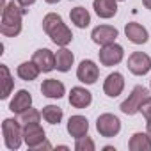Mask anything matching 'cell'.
<instances>
[{
    "instance_id": "1",
    "label": "cell",
    "mask_w": 151,
    "mask_h": 151,
    "mask_svg": "<svg viewBox=\"0 0 151 151\" xmlns=\"http://www.w3.org/2000/svg\"><path fill=\"white\" fill-rule=\"evenodd\" d=\"M29 11L23 9L16 0L6 4L2 7V22H0V32L6 37H16L22 32V25H23V14H27Z\"/></svg>"
},
{
    "instance_id": "2",
    "label": "cell",
    "mask_w": 151,
    "mask_h": 151,
    "mask_svg": "<svg viewBox=\"0 0 151 151\" xmlns=\"http://www.w3.org/2000/svg\"><path fill=\"white\" fill-rule=\"evenodd\" d=\"M2 135H4V144L9 151H18L22 147L23 140V126L20 124L18 119L7 117L2 123Z\"/></svg>"
},
{
    "instance_id": "3",
    "label": "cell",
    "mask_w": 151,
    "mask_h": 151,
    "mask_svg": "<svg viewBox=\"0 0 151 151\" xmlns=\"http://www.w3.org/2000/svg\"><path fill=\"white\" fill-rule=\"evenodd\" d=\"M146 98H149V89H146L142 86H135L132 89V93L128 94V98L121 103L119 109L126 116H135L137 112H140V107H142Z\"/></svg>"
},
{
    "instance_id": "4",
    "label": "cell",
    "mask_w": 151,
    "mask_h": 151,
    "mask_svg": "<svg viewBox=\"0 0 151 151\" xmlns=\"http://www.w3.org/2000/svg\"><path fill=\"white\" fill-rule=\"evenodd\" d=\"M96 130H98V133L101 137L112 139V137H116L121 132V121H119L117 116L105 112V114L98 116V119H96Z\"/></svg>"
},
{
    "instance_id": "5",
    "label": "cell",
    "mask_w": 151,
    "mask_h": 151,
    "mask_svg": "<svg viewBox=\"0 0 151 151\" xmlns=\"http://www.w3.org/2000/svg\"><path fill=\"white\" fill-rule=\"evenodd\" d=\"M98 57H100L101 66L112 68V66H117L124 59V48L117 43H110V45L101 46V50L98 52Z\"/></svg>"
},
{
    "instance_id": "6",
    "label": "cell",
    "mask_w": 151,
    "mask_h": 151,
    "mask_svg": "<svg viewBox=\"0 0 151 151\" xmlns=\"http://www.w3.org/2000/svg\"><path fill=\"white\" fill-rule=\"evenodd\" d=\"M23 140L30 149L37 151L46 142V133H45V130L39 123H32V124L23 126Z\"/></svg>"
},
{
    "instance_id": "7",
    "label": "cell",
    "mask_w": 151,
    "mask_h": 151,
    "mask_svg": "<svg viewBox=\"0 0 151 151\" xmlns=\"http://www.w3.org/2000/svg\"><path fill=\"white\" fill-rule=\"evenodd\" d=\"M126 66H128L130 73H133L135 77H144L151 69V57L144 52H133L128 57Z\"/></svg>"
},
{
    "instance_id": "8",
    "label": "cell",
    "mask_w": 151,
    "mask_h": 151,
    "mask_svg": "<svg viewBox=\"0 0 151 151\" xmlns=\"http://www.w3.org/2000/svg\"><path fill=\"white\" fill-rule=\"evenodd\" d=\"M77 78L82 84H86V86L96 84V80L100 78V68H98V64L94 60H91V59H84L78 64V68H77Z\"/></svg>"
},
{
    "instance_id": "9",
    "label": "cell",
    "mask_w": 151,
    "mask_h": 151,
    "mask_svg": "<svg viewBox=\"0 0 151 151\" xmlns=\"http://www.w3.org/2000/svg\"><path fill=\"white\" fill-rule=\"evenodd\" d=\"M117 36H119V32H117V29L112 27V25H98V27H94L93 32H91V39H93L96 45H100V46L116 43Z\"/></svg>"
},
{
    "instance_id": "10",
    "label": "cell",
    "mask_w": 151,
    "mask_h": 151,
    "mask_svg": "<svg viewBox=\"0 0 151 151\" xmlns=\"http://www.w3.org/2000/svg\"><path fill=\"white\" fill-rule=\"evenodd\" d=\"M124 89V77L123 73L119 71H114L110 75H107V78L103 82V93L109 96V98H117Z\"/></svg>"
},
{
    "instance_id": "11",
    "label": "cell",
    "mask_w": 151,
    "mask_h": 151,
    "mask_svg": "<svg viewBox=\"0 0 151 151\" xmlns=\"http://www.w3.org/2000/svg\"><path fill=\"white\" fill-rule=\"evenodd\" d=\"M68 100H69V105L73 109H87L93 103V94L86 87L77 86V87H71Z\"/></svg>"
},
{
    "instance_id": "12",
    "label": "cell",
    "mask_w": 151,
    "mask_h": 151,
    "mask_svg": "<svg viewBox=\"0 0 151 151\" xmlns=\"http://www.w3.org/2000/svg\"><path fill=\"white\" fill-rule=\"evenodd\" d=\"M66 130H68V133H69L73 139H80V137L87 135V132H89V121H87L86 116H80V114L71 116V117L68 119Z\"/></svg>"
},
{
    "instance_id": "13",
    "label": "cell",
    "mask_w": 151,
    "mask_h": 151,
    "mask_svg": "<svg viewBox=\"0 0 151 151\" xmlns=\"http://www.w3.org/2000/svg\"><path fill=\"white\" fill-rule=\"evenodd\" d=\"M124 34L126 37L133 43V45H146L149 39V32L144 25L137 23V22H128L124 25Z\"/></svg>"
},
{
    "instance_id": "14",
    "label": "cell",
    "mask_w": 151,
    "mask_h": 151,
    "mask_svg": "<svg viewBox=\"0 0 151 151\" xmlns=\"http://www.w3.org/2000/svg\"><path fill=\"white\" fill-rule=\"evenodd\" d=\"M32 60L39 66L41 73H50L55 69V53L48 48H39L34 52Z\"/></svg>"
},
{
    "instance_id": "15",
    "label": "cell",
    "mask_w": 151,
    "mask_h": 151,
    "mask_svg": "<svg viewBox=\"0 0 151 151\" xmlns=\"http://www.w3.org/2000/svg\"><path fill=\"white\" fill-rule=\"evenodd\" d=\"M41 93L50 100H60L66 94V86L57 78H46L41 84Z\"/></svg>"
},
{
    "instance_id": "16",
    "label": "cell",
    "mask_w": 151,
    "mask_h": 151,
    "mask_svg": "<svg viewBox=\"0 0 151 151\" xmlns=\"http://www.w3.org/2000/svg\"><path fill=\"white\" fill-rule=\"evenodd\" d=\"M93 9L101 20H110L117 14V0H93Z\"/></svg>"
},
{
    "instance_id": "17",
    "label": "cell",
    "mask_w": 151,
    "mask_h": 151,
    "mask_svg": "<svg viewBox=\"0 0 151 151\" xmlns=\"http://www.w3.org/2000/svg\"><path fill=\"white\" fill-rule=\"evenodd\" d=\"M48 37H50L52 43L57 45V46H68V45L73 41V32H71V29H69L64 22H60V23L48 34Z\"/></svg>"
},
{
    "instance_id": "18",
    "label": "cell",
    "mask_w": 151,
    "mask_h": 151,
    "mask_svg": "<svg viewBox=\"0 0 151 151\" xmlns=\"http://www.w3.org/2000/svg\"><path fill=\"white\" fill-rule=\"evenodd\" d=\"M30 107H32V96L25 89L16 91L14 96H13V100L9 101V110L14 112V114H20V112H23V110H27Z\"/></svg>"
},
{
    "instance_id": "19",
    "label": "cell",
    "mask_w": 151,
    "mask_h": 151,
    "mask_svg": "<svg viewBox=\"0 0 151 151\" xmlns=\"http://www.w3.org/2000/svg\"><path fill=\"white\" fill-rule=\"evenodd\" d=\"M75 64V55L71 50H68V46H60L55 52V69L60 73H68L71 69V66Z\"/></svg>"
},
{
    "instance_id": "20",
    "label": "cell",
    "mask_w": 151,
    "mask_h": 151,
    "mask_svg": "<svg viewBox=\"0 0 151 151\" xmlns=\"http://www.w3.org/2000/svg\"><path fill=\"white\" fill-rule=\"evenodd\" d=\"M130 151H151V135L146 132H137L128 140Z\"/></svg>"
},
{
    "instance_id": "21",
    "label": "cell",
    "mask_w": 151,
    "mask_h": 151,
    "mask_svg": "<svg viewBox=\"0 0 151 151\" xmlns=\"http://www.w3.org/2000/svg\"><path fill=\"white\" fill-rule=\"evenodd\" d=\"M39 73H41V69H39V66L34 60H25V62H22L16 68V75H18L22 80H25V82L36 80L39 77Z\"/></svg>"
},
{
    "instance_id": "22",
    "label": "cell",
    "mask_w": 151,
    "mask_h": 151,
    "mask_svg": "<svg viewBox=\"0 0 151 151\" xmlns=\"http://www.w3.org/2000/svg\"><path fill=\"white\" fill-rule=\"evenodd\" d=\"M69 20L75 27H78V29H87L91 25V14L86 7L78 6V7H73L69 11Z\"/></svg>"
},
{
    "instance_id": "23",
    "label": "cell",
    "mask_w": 151,
    "mask_h": 151,
    "mask_svg": "<svg viewBox=\"0 0 151 151\" xmlns=\"http://www.w3.org/2000/svg\"><path fill=\"white\" fill-rule=\"evenodd\" d=\"M41 114H43V119L46 123H50V124H59L62 121V117H64L62 109L57 107V105H46V107H43Z\"/></svg>"
},
{
    "instance_id": "24",
    "label": "cell",
    "mask_w": 151,
    "mask_h": 151,
    "mask_svg": "<svg viewBox=\"0 0 151 151\" xmlns=\"http://www.w3.org/2000/svg\"><path fill=\"white\" fill-rule=\"evenodd\" d=\"M41 117H43V114H41L39 110L32 109V107L18 114V121H20V124H22V126L32 124V123H39V121H41Z\"/></svg>"
},
{
    "instance_id": "25",
    "label": "cell",
    "mask_w": 151,
    "mask_h": 151,
    "mask_svg": "<svg viewBox=\"0 0 151 151\" xmlns=\"http://www.w3.org/2000/svg\"><path fill=\"white\" fill-rule=\"evenodd\" d=\"M0 69H2V75H4V89H2V94H0V98H2V100H7V98L11 96L13 89H14V80H13L11 71H9V68H7L6 64L0 66Z\"/></svg>"
},
{
    "instance_id": "26",
    "label": "cell",
    "mask_w": 151,
    "mask_h": 151,
    "mask_svg": "<svg viewBox=\"0 0 151 151\" xmlns=\"http://www.w3.org/2000/svg\"><path fill=\"white\" fill-rule=\"evenodd\" d=\"M60 22H64L60 14H57V13H48V14L43 18V30H45L46 34H50Z\"/></svg>"
},
{
    "instance_id": "27",
    "label": "cell",
    "mask_w": 151,
    "mask_h": 151,
    "mask_svg": "<svg viewBox=\"0 0 151 151\" xmlns=\"http://www.w3.org/2000/svg\"><path fill=\"white\" fill-rule=\"evenodd\" d=\"M75 140H77V142H75V149H77V151H94L96 149L94 140L91 137H87V135H84L80 139H75Z\"/></svg>"
},
{
    "instance_id": "28",
    "label": "cell",
    "mask_w": 151,
    "mask_h": 151,
    "mask_svg": "<svg viewBox=\"0 0 151 151\" xmlns=\"http://www.w3.org/2000/svg\"><path fill=\"white\" fill-rule=\"evenodd\" d=\"M140 114L144 116V119H146V121H147V119H151V96L144 100V103H142V107H140Z\"/></svg>"
},
{
    "instance_id": "29",
    "label": "cell",
    "mask_w": 151,
    "mask_h": 151,
    "mask_svg": "<svg viewBox=\"0 0 151 151\" xmlns=\"http://www.w3.org/2000/svg\"><path fill=\"white\" fill-rule=\"evenodd\" d=\"M16 2H18V4H20L23 9H27V11H29V7L36 4V0H16Z\"/></svg>"
},
{
    "instance_id": "30",
    "label": "cell",
    "mask_w": 151,
    "mask_h": 151,
    "mask_svg": "<svg viewBox=\"0 0 151 151\" xmlns=\"http://www.w3.org/2000/svg\"><path fill=\"white\" fill-rule=\"evenodd\" d=\"M146 132L151 135V119H147V121H146Z\"/></svg>"
},
{
    "instance_id": "31",
    "label": "cell",
    "mask_w": 151,
    "mask_h": 151,
    "mask_svg": "<svg viewBox=\"0 0 151 151\" xmlns=\"http://www.w3.org/2000/svg\"><path fill=\"white\" fill-rule=\"evenodd\" d=\"M142 4H144V7H146V9H149V11H151V0H142Z\"/></svg>"
},
{
    "instance_id": "32",
    "label": "cell",
    "mask_w": 151,
    "mask_h": 151,
    "mask_svg": "<svg viewBox=\"0 0 151 151\" xmlns=\"http://www.w3.org/2000/svg\"><path fill=\"white\" fill-rule=\"evenodd\" d=\"M103 151H116V147H112V146H105Z\"/></svg>"
},
{
    "instance_id": "33",
    "label": "cell",
    "mask_w": 151,
    "mask_h": 151,
    "mask_svg": "<svg viewBox=\"0 0 151 151\" xmlns=\"http://www.w3.org/2000/svg\"><path fill=\"white\" fill-rule=\"evenodd\" d=\"M46 4H57V2H60V0H45Z\"/></svg>"
},
{
    "instance_id": "34",
    "label": "cell",
    "mask_w": 151,
    "mask_h": 151,
    "mask_svg": "<svg viewBox=\"0 0 151 151\" xmlns=\"http://www.w3.org/2000/svg\"><path fill=\"white\" fill-rule=\"evenodd\" d=\"M149 87H151V80H149Z\"/></svg>"
},
{
    "instance_id": "35",
    "label": "cell",
    "mask_w": 151,
    "mask_h": 151,
    "mask_svg": "<svg viewBox=\"0 0 151 151\" xmlns=\"http://www.w3.org/2000/svg\"><path fill=\"white\" fill-rule=\"evenodd\" d=\"M117 2H123V0H117Z\"/></svg>"
}]
</instances>
